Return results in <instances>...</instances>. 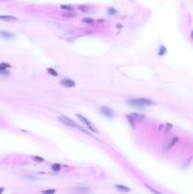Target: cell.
Instances as JSON below:
<instances>
[{"instance_id": "cell-1", "label": "cell", "mask_w": 193, "mask_h": 194, "mask_svg": "<svg viewBox=\"0 0 193 194\" xmlns=\"http://www.w3.org/2000/svg\"><path fill=\"white\" fill-rule=\"evenodd\" d=\"M59 120L61 122H62L64 124H65L66 126H70V127H73V128H76V129H79L81 131H82L84 134L86 135H90L89 133H88L87 131H85L84 129L82 128V127H81L78 123H76V122L74 120H72L71 119H69L68 116H59Z\"/></svg>"}, {"instance_id": "cell-2", "label": "cell", "mask_w": 193, "mask_h": 194, "mask_svg": "<svg viewBox=\"0 0 193 194\" xmlns=\"http://www.w3.org/2000/svg\"><path fill=\"white\" fill-rule=\"evenodd\" d=\"M76 116H77L78 119H80L81 122H82L83 124H85V125H86V127H87V128L89 129L90 131H92L93 133H98V131L96 129V127L94 126V125L91 123V122H90L89 120H88V119H86V117H84V116H81V115H80V114H77V115H76Z\"/></svg>"}, {"instance_id": "cell-3", "label": "cell", "mask_w": 193, "mask_h": 194, "mask_svg": "<svg viewBox=\"0 0 193 194\" xmlns=\"http://www.w3.org/2000/svg\"><path fill=\"white\" fill-rule=\"evenodd\" d=\"M101 113L103 115V116H105L107 117H109V119H113L114 117V112L112 111V109H110L109 107H101Z\"/></svg>"}, {"instance_id": "cell-4", "label": "cell", "mask_w": 193, "mask_h": 194, "mask_svg": "<svg viewBox=\"0 0 193 194\" xmlns=\"http://www.w3.org/2000/svg\"><path fill=\"white\" fill-rule=\"evenodd\" d=\"M60 83L65 86V87H68V88H71V87H74L76 85V83L74 81H72L71 79H65V80H62L60 81Z\"/></svg>"}, {"instance_id": "cell-5", "label": "cell", "mask_w": 193, "mask_h": 194, "mask_svg": "<svg viewBox=\"0 0 193 194\" xmlns=\"http://www.w3.org/2000/svg\"><path fill=\"white\" fill-rule=\"evenodd\" d=\"M0 37L6 40H12L14 38V34L9 31H4V30H0Z\"/></svg>"}, {"instance_id": "cell-6", "label": "cell", "mask_w": 193, "mask_h": 194, "mask_svg": "<svg viewBox=\"0 0 193 194\" xmlns=\"http://www.w3.org/2000/svg\"><path fill=\"white\" fill-rule=\"evenodd\" d=\"M137 100V101L138 102L141 104V105H143V106H145V105H152V104H154V102L153 100H149V99H145V98H140V99H136Z\"/></svg>"}, {"instance_id": "cell-7", "label": "cell", "mask_w": 193, "mask_h": 194, "mask_svg": "<svg viewBox=\"0 0 193 194\" xmlns=\"http://www.w3.org/2000/svg\"><path fill=\"white\" fill-rule=\"evenodd\" d=\"M0 20H3V21H18V19L12 15H0Z\"/></svg>"}, {"instance_id": "cell-8", "label": "cell", "mask_w": 193, "mask_h": 194, "mask_svg": "<svg viewBox=\"0 0 193 194\" xmlns=\"http://www.w3.org/2000/svg\"><path fill=\"white\" fill-rule=\"evenodd\" d=\"M131 116L134 117L135 121H139L140 122V121H142L144 119V116H142L141 114H138V113H133Z\"/></svg>"}, {"instance_id": "cell-9", "label": "cell", "mask_w": 193, "mask_h": 194, "mask_svg": "<svg viewBox=\"0 0 193 194\" xmlns=\"http://www.w3.org/2000/svg\"><path fill=\"white\" fill-rule=\"evenodd\" d=\"M51 168H52V171H53L58 172V171H61V165L60 164H53L51 167Z\"/></svg>"}, {"instance_id": "cell-10", "label": "cell", "mask_w": 193, "mask_h": 194, "mask_svg": "<svg viewBox=\"0 0 193 194\" xmlns=\"http://www.w3.org/2000/svg\"><path fill=\"white\" fill-rule=\"evenodd\" d=\"M116 187L119 190H122V191H130V188H128L127 187L122 186V185H117Z\"/></svg>"}, {"instance_id": "cell-11", "label": "cell", "mask_w": 193, "mask_h": 194, "mask_svg": "<svg viewBox=\"0 0 193 194\" xmlns=\"http://www.w3.org/2000/svg\"><path fill=\"white\" fill-rule=\"evenodd\" d=\"M10 66H12V65L9 64H6V63H1V64H0V70H4V69L10 68Z\"/></svg>"}, {"instance_id": "cell-12", "label": "cell", "mask_w": 193, "mask_h": 194, "mask_svg": "<svg viewBox=\"0 0 193 194\" xmlns=\"http://www.w3.org/2000/svg\"><path fill=\"white\" fill-rule=\"evenodd\" d=\"M126 117H127V119L129 120V122H130V123H131L132 127H134V122H135V120H134V117H133L132 116H129V115H128V116H127Z\"/></svg>"}, {"instance_id": "cell-13", "label": "cell", "mask_w": 193, "mask_h": 194, "mask_svg": "<svg viewBox=\"0 0 193 194\" xmlns=\"http://www.w3.org/2000/svg\"><path fill=\"white\" fill-rule=\"evenodd\" d=\"M178 140H179V138H178V137H174V138H173L172 140H171V142H170V146L168 147V150H170V148H171V147H172V146H173L174 144H176V143H177V142H178Z\"/></svg>"}, {"instance_id": "cell-14", "label": "cell", "mask_w": 193, "mask_h": 194, "mask_svg": "<svg viewBox=\"0 0 193 194\" xmlns=\"http://www.w3.org/2000/svg\"><path fill=\"white\" fill-rule=\"evenodd\" d=\"M160 50H161V51H159V53H158L160 56H163V55H165L167 53V48L164 47V45H161Z\"/></svg>"}, {"instance_id": "cell-15", "label": "cell", "mask_w": 193, "mask_h": 194, "mask_svg": "<svg viewBox=\"0 0 193 194\" xmlns=\"http://www.w3.org/2000/svg\"><path fill=\"white\" fill-rule=\"evenodd\" d=\"M117 13V12L114 8H109L108 9V14L109 15H116Z\"/></svg>"}, {"instance_id": "cell-16", "label": "cell", "mask_w": 193, "mask_h": 194, "mask_svg": "<svg viewBox=\"0 0 193 194\" xmlns=\"http://www.w3.org/2000/svg\"><path fill=\"white\" fill-rule=\"evenodd\" d=\"M48 72L50 74V75H53V76H58V73H57V71H55L54 69H52V68H48Z\"/></svg>"}, {"instance_id": "cell-17", "label": "cell", "mask_w": 193, "mask_h": 194, "mask_svg": "<svg viewBox=\"0 0 193 194\" xmlns=\"http://www.w3.org/2000/svg\"><path fill=\"white\" fill-rule=\"evenodd\" d=\"M61 8L64 10H69V11H72L74 9L72 6H69V5H61Z\"/></svg>"}, {"instance_id": "cell-18", "label": "cell", "mask_w": 193, "mask_h": 194, "mask_svg": "<svg viewBox=\"0 0 193 194\" xmlns=\"http://www.w3.org/2000/svg\"><path fill=\"white\" fill-rule=\"evenodd\" d=\"M82 21L84 23H93L94 20L92 18H84V19H82Z\"/></svg>"}, {"instance_id": "cell-19", "label": "cell", "mask_w": 193, "mask_h": 194, "mask_svg": "<svg viewBox=\"0 0 193 194\" xmlns=\"http://www.w3.org/2000/svg\"><path fill=\"white\" fill-rule=\"evenodd\" d=\"M43 193H55L54 190H44Z\"/></svg>"}, {"instance_id": "cell-20", "label": "cell", "mask_w": 193, "mask_h": 194, "mask_svg": "<svg viewBox=\"0 0 193 194\" xmlns=\"http://www.w3.org/2000/svg\"><path fill=\"white\" fill-rule=\"evenodd\" d=\"M146 187H147L149 188V190H150V191H153V192H154V193H159V192H158L157 190H153V188H152V187H150V186H147V185H146Z\"/></svg>"}, {"instance_id": "cell-21", "label": "cell", "mask_w": 193, "mask_h": 194, "mask_svg": "<svg viewBox=\"0 0 193 194\" xmlns=\"http://www.w3.org/2000/svg\"><path fill=\"white\" fill-rule=\"evenodd\" d=\"M80 9L81 10V11H84V12H87V11H88L87 7H85V6H81V7H80Z\"/></svg>"}, {"instance_id": "cell-22", "label": "cell", "mask_w": 193, "mask_h": 194, "mask_svg": "<svg viewBox=\"0 0 193 194\" xmlns=\"http://www.w3.org/2000/svg\"><path fill=\"white\" fill-rule=\"evenodd\" d=\"M34 159H35V160H38V161H44L43 158H40V157H38V156H35Z\"/></svg>"}, {"instance_id": "cell-23", "label": "cell", "mask_w": 193, "mask_h": 194, "mask_svg": "<svg viewBox=\"0 0 193 194\" xmlns=\"http://www.w3.org/2000/svg\"><path fill=\"white\" fill-rule=\"evenodd\" d=\"M79 190V191H81V192H83V191H89V190H87V188H86V190H84V188H79V190Z\"/></svg>"}, {"instance_id": "cell-24", "label": "cell", "mask_w": 193, "mask_h": 194, "mask_svg": "<svg viewBox=\"0 0 193 194\" xmlns=\"http://www.w3.org/2000/svg\"><path fill=\"white\" fill-rule=\"evenodd\" d=\"M3 191H4V188H2V187H1V188H0V193H2Z\"/></svg>"}, {"instance_id": "cell-25", "label": "cell", "mask_w": 193, "mask_h": 194, "mask_svg": "<svg viewBox=\"0 0 193 194\" xmlns=\"http://www.w3.org/2000/svg\"><path fill=\"white\" fill-rule=\"evenodd\" d=\"M191 39H193V31H192V33H191Z\"/></svg>"}]
</instances>
